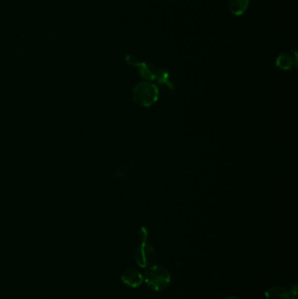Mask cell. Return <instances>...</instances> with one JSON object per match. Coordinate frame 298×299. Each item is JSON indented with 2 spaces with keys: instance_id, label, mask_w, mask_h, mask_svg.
I'll return each mask as SVG.
<instances>
[{
  "instance_id": "cell-1",
  "label": "cell",
  "mask_w": 298,
  "mask_h": 299,
  "mask_svg": "<svg viewBox=\"0 0 298 299\" xmlns=\"http://www.w3.org/2000/svg\"><path fill=\"white\" fill-rule=\"evenodd\" d=\"M144 281L153 291L160 292L167 288L171 282V275L164 266H151L146 270Z\"/></svg>"
},
{
  "instance_id": "cell-2",
  "label": "cell",
  "mask_w": 298,
  "mask_h": 299,
  "mask_svg": "<svg viewBox=\"0 0 298 299\" xmlns=\"http://www.w3.org/2000/svg\"><path fill=\"white\" fill-rule=\"evenodd\" d=\"M126 60L127 62L132 67H139V73L142 75V77L147 79V80H157L159 83H165L169 85L170 88H172V84L170 83L169 78H168L167 72L154 67L152 65L139 62L135 57L130 56V55L127 57Z\"/></svg>"
},
{
  "instance_id": "cell-3",
  "label": "cell",
  "mask_w": 298,
  "mask_h": 299,
  "mask_svg": "<svg viewBox=\"0 0 298 299\" xmlns=\"http://www.w3.org/2000/svg\"><path fill=\"white\" fill-rule=\"evenodd\" d=\"M133 98L138 105L149 107L158 99V89L152 83H139L134 88Z\"/></svg>"
},
{
  "instance_id": "cell-4",
  "label": "cell",
  "mask_w": 298,
  "mask_h": 299,
  "mask_svg": "<svg viewBox=\"0 0 298 299\" xmlns=\"http://www.w3.org/2000/svg\"><path fill=\"white\" fill-rule=\"evenodd\" d=\"M141 237L143 243L136 250L135 259L138 265L140 266L141 268H146L154 261L156 257V252L150 244L146 243L147 231L146 228H142Z\"/></svg>"
},
{
  "instance_id": "cell-5",
  "label": "cell",
  "mask_w": 298,
  "mask_h": 299,
  "mask_svg": "<svg viewBox=\"0 0 298 299\" xmlns=\"http://www.w3.org/2000/svg\"><path fill=\"white\" fill-rule=\"evenodd\" d=\"M122 282L129 287L137 288L143 284L144 277L137 269H128L122 276Z\"/></svg>"
},
{
  "instance_id": "cell-6",
  "label": "cell",
  "mask_w": 298,
  "mask_h": 299,
  "mask_svg": "<svg viewBox=\"0 0 298 299\" xmlns=\"http://www.w3.org/2000/svg\"><path fill=\"white\" fill-rule=\"evenodd\" d=\"M228 5L232 14L239 17L246 12L249 5V0H228Z\"/></svg>"
},
{
  "instance_id": "cell-7",
  "label": "cell",
  "mask_w": 298,
  "mask_h": 299,
  "mask_svg": "<svg viewBox=\"0 0 298 299\" xmlns=\"http://www.w3.org/2000/svg\"><path fill=\"white\" fill-rule=\"evenodd\" d=\"M266 299H291L290 292L282 286H272L265 292Z\"/></svg>"
},
{
  "instance_id": "cell-8",
  "label": "cell",
  "mask_w": 298,
  "mask_h": 299,
  "mask_svg": "<svg viewBox=\"0 0 298 299\" xmlns=\"http://www.w3.org/2000/svg\"><path fill=\"white\" fill-rule=\"evenodd\" d=\"M292 57L288 54H281L277 60H276V66L283 68V69H289L292 67Z\"/></svg>"
},
{
  "instance_id": "cell-9",
  "label": "cell",
  "mask_w": 298,
  "mask_h": 299,
  "mask_svg": "<svg viewBox=\"0 0 298 299\" xmlns=\"http://www.w3.org/2000/svg\"><path fill=\"white\" fill-rule=\"evenodd\" d=\"M226 299H239L238 298H236V297H228Z\"/></svg>"
}]
</instances>
